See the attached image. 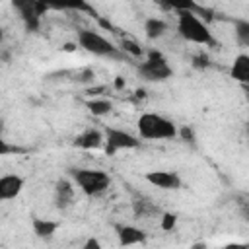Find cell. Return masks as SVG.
<instances>
[{
	"label": "cell",
	"mask_w": 249,
	"mask_h": 249,
	"mask_svg": "<svg viewBox=\"0 0 249 249\" xmlns=\"http://www.w3.org/2000/svg\"><path fill=\"white\" fill-rule=\"evenodd\" d=\"M177 33L187 41L200 47L216 45V39L208 27V23L198 18V14L191 8H179L177 10Z\"/></svg>",
	"instance_id": "cell-1"
},
{
	"label": "cell",
	"mask_w": 249,
	"mask_h": 249,
	"mask_svg": "<svg viewBox=\"0 0 249 249\" xmlns=\"http://www.w3.org/2000/svg\"><path fill=\"white\" fill-rule=\"evenodd\" d=\"M138 138L142 140H173L177 136V124L160 113H142L136 121Z\"/></svg>",
	"instance_id": "cell-2"
},
{
	"label": "cell",
	"mask_w": 249,
	"mask_h": 249,
	"mask_svg": "<svg viewBox=\"0 0 249 249\" xmlns=\"http://www.w3.org/2000/svg\"><path fill=\"white\" fill-rule=\"evenodd\" d=\"M72 183L86 195V196H99L111 187V177L103 169L93 167H72L70 169Z\"/></svg>",
	"instance_id": "cell-3"
},
{
	"label": "cell",
	"mask_w": 249,
	"mask_h": 249,
	"mask_svg": "<svg viewBox=\"0 0 249 249\" xmlns=\"http://www.w3.org/2000/svg\"><path fill=\"white\" fill-rule=\"evenodd\" d=\"M78 45L95 56H103V58H121L123 53L119 47H115L107 37H103L101 33L93 31V29H82L78 33Z\"/></svg>",
	"instance_id": "cell-4"
},
{
	"label": "cell",
	"mask_w": 249,
	"mask_h": 249,
	"mask_svg": "<svg viewBox=\"0 0 249 249\" xmlns=\"http://www.w3.org/2000/svg\"><path fill=\"white\" fill-rule=\"evenodd\" d=\"M138 74L146 82H165L173 76V68L169 66L167 58L160 51H150L146 58L140 62Z\"/></svg>",
	"instance_id": "cell-5"
},
{
	"label": "cell",
	"mask_w": 249,
	"mask_h": 249,
	"mask_svg": "<svg viewBox=\"0 0 249 249\" xmlns=\"http://www.w3.org/2000/svg\"><path fill=\"white\" fill-rule=\"evenodd\" d=\"M140 144L142 140L124 128H117V126L103 128V150L107 156H115L121 150H136L140 148Z\"/></svg>",
	"instance_id": "cell-6"
},
{
	"label": "cell",
	"mask_w": 249,
	"mask_h": 249,
	"mask_svg": "<svg viewBox=\"0 0 249 249\" xmlns=\"http://www.w3.org/2000/svg\"><path fill=\"white\" fill-rule=\"evenodd\" d=\"M144 179L160 189V191H177L183 187V181L181 177L175 173V171H167V169H152V171H146L144 173Z\"/></svg>",
	"instance_id": "cell-7"
},
{
	"label": "cell",
	"mask_w": 249,
	"mask_h": 249,
	"mask_svg": "<svg viewBox=\"0 0 249 249\" xmlns=\"http://www.w3.org/2000/svg\"><path fill=\"white\" fill-rule=\"evenodd\" d=\"M14 8L19 12V16H21L27 31H37L39 21H41V16L47 10V6L45 4H39V2H16Z\"/></svg>",
	"instance_id": "cell-8"
},
{
	"label": "cell",
	"mask_w": 249,
	"mask_h": 249,
	"mask_svg": "<svg viewBox=\"0 0 249 249\" xmlns=\"http://www.w3.org/2000/svg\"><path fill=\"white\" fill-rule=\"evenodd\" d=\"M115 231H117V239H119V245L121 247H134V245H142L148 235L142 228L138 226H132V224H117L115 226Z\"/></svg>",
	"instance_id": "cell-9"
},
{
	"label": "cell",
	"mask_w": 249,
	"mask_h": 249,
	"mask_svg": "<svg viewBox=\"0 0 249 249\" xmlns=\"http://www.w3.org/2000/svg\"><path fill=\"white\" fill-rule=\"evenodd\" d=\"M25 187V179L18 173H6V175H0V202H6V200H14L21 195Z\"/></svg>",
	"instance_id": "cell-10"
},
{
	"label": "cell",
	"mask_w": 249,
	"mask_h": 249,
	"mask_svg": "<svg viewBox=\"0 0 249 249\" xmlns=\"http://www.w3.org/2000/svg\"><path fill=\"white\" fill-rule=\"evenodd\" d=\"M76 198V185L70 179H58L54 183V206L58 210H68Z\"/></svg>",
	"instance_id": "cell-11"
},
{
	"label": "cell",
	"mask_w": 249,
	"mask_h": 249,
	"mask_svg": "<svg viewBox=\"0 0 249 249\" xmlns=\"http://www.w3.org/2000/svg\"><path fill=\"white\" fill-rule=\"evenodd\" d=\"M74 146L80 150H99L103 146V130L88 128L74 138Z\"/></svg>",
	"instance_id": "cell-12"
},
{
	"label": "cell",
	"mask_w": 249,
	"mask_h": 249,
	"mask_svg": "<svg viewBox=\"0 0 249 249\" xmlns=\"http://www.w3.org/2000/svg\"><path fill=\"white\" fill-rule=\"evenodd\" d=\"M31 228H33V233L39 237V239H53L54 233L58 231L60 228V222L56 220H49V218H33L31 220Z\"/></svg>",
	"instance_id": "cell-13"
},
{
	"label": "cell",
	"mask_w": 249,
	"mask_h": 249,
	"mask_svg": "<svg viewBox=\"0 0 249 249\" xmlns=\"http://www.w3.org/2000/svg\"><path fill=\"white\" fill-rule=\"evenodd\" d=\"M231 78L239 84H247L249 82V54L241 53L233 58V64H231Z\"/></svg>",
	"instance_id": "cell-14"
},
{
	"label": "cell",
	"mask_w": 249,
	"mask_h": 249,
	"mask_svg": "<svg viewBox=\"0 0 249 249\" xmlns=\"http://www.w3.org/2000/svg\"><path fill=\"white\" fill-rule=\"evenodd\" d=\"M167 29H169V25H167V21L161 19V18H148V19L144 21V33H146V37H148L150 41L161 39V37L167 33Z\"/></svg>",
	"instance_id": "cell-15"
},
{
	"label": "cell",
	"mask_w": 249,
	"mask_h": 249,
	"mask_svg": "<svg viewBox=\"0 0 249 249\" xmlns=\"http://www.w3.org/2000/svg\"><path fill=\"white\" fill-rule=\"evenodd\" d=\"M86 107L93 117H105L113 111V101H109L105 97H93V99L86 101Z\"/></svg>",
	"instance_id": "cell-16"
},
{
	"label": "cell",
	"mask_w": 249,
	"mask_h": 249,
	"mask_svg": "<svg viewBox=\"0 0 249 249\" xmlns=\"http://www.w3.org/2000/svg\"><path fill=\"white\" fill-rule=\"evenodd\" d=\"M235 37L239 45L247 47L249 45V21L247 19H237L235 21Z\"/></svg>",
	"instance_id": "cell-17"
},
{
	"label": "cell",
	"mask_w": 249,
	"mask_h": 249,
	"mask_svg": "<svg viewBox=\"0 0 249 249\" xmlns=\"http://www.w3.org/2000/svg\"><path fill=\"white\" fill-rule=\"evenodd\" d=\"M119 49H121V53H128V54H132V56H140V54H142V49H140L134 41H130V39H123Z\"/></svg>",
	"instance_id": "cell-18"
},
{
	"label": "cell",
	"mask_w": 249,
	"mask_h": 249,
	"mask_svg": "<svg viewBox=\"0 0 249 249\" xmlns=\"http://www.w3.org/2000/svg\"><path fill=\"white\" fill-rule=\"evenodd\" d=\"M175 224H177V216H175V214H171V212H163V214H161V218H160V226H161L163 231L173 230Z\"/></svg>",
	"instance_id": "cell-19"
},
{
	"label": "cell",
	"mask_w": 249,
	"mask_h": 249,
	"mask_svg": "<svg viewBox=\"0 0 249 249\" xmlns=\"http://www.w3.org/2000/svg\"><path fill=\"white\" fill-rule=\"evenodd\" d=\"M19 148H16L14 144H10L8 140H4V138H0V158H4V156H8V154H14V152H18Z\"/></svg>",
	"instance_id": "cell-20"
},
{
	"label": "cell",
	"mask_w": 249,
	"mask_h": 249,
	"mask_svg": "<svg viewBox=\"0 0 249 249\" xmlns=\"http://www.w3.org/2000/svg\"><path fill=\"white\" fill-rule=\"evenodd\" d=\"M177 136H181L185 142H195V134H193L191 126H183L181 130H177Z\"/></svg>",
	"instance_id": "cell-21"
},
{
	"label": "cell",
	"mask_w": 249,
	"mask_h": 249,
	"mask_svg": "<svg viewBox=\"0 0 249 249\" xmlns=\"http://www.w3.org/2000/svg\"><path fill=\"white\" fill-rule=\"evenodd\" d=\"M82 249H101V243H99L97 237H89V239H86V243H84Z\"/></svg>",
	"instance_id": "cell-22"
},
{
	"label": "cell",
	"mask_w": 249,
	"mask_h": 249,
	"mask_svg": "<svg viewBox=\"0 0 249 249\" xmlns=\"http://www.w3.org/2000/svg\"><path fill=\"white\" fill-rule=\"evenodd\" d=\"M195 60H196V62H195V66H198V68H200V66H208V58H206L204 54H198Z\"/></svg>",
	"instance_id": "cell-23"
},
{
	"label": "cell",
	"mask_w": 249,
	"mask_h": 249,
	"mask_svg": "<svg viewBox=\"0 0 249 249\" xmlns=\"http://www.w3.org/2000/svg\"><path fill=\"white\" fill-rule=\"evenodd\" d=\"M224 249H247L245 243H233V245H226Z\"/></svg>",
	"instance_id": "cell-24"
},
{
	"label": "cell",
	"mask_w": 249,
	"mask_h": 249,
	"mask_svg": "<svg viewBox=\"0 0 249 249\" xmlns=\"http://www.w3.org/2000/svg\"><path fill=\"white\" fill-rule=\"evenodd\" d=\"M193 249H204V243H195Z\"/></svg>",
	"instance_id": "cell-25"
},
{
	"label": "cell",
	"mask_w": 249,
	"mask_h": 249,
	"mask_svg": "<svg viewBox=\"0 0 249 249\" xmlns=\"http://www.w3.org/2000/svg\"><path fill=\"white\" fill-rule=\"evenodd\" d=\"M115 86H117V88H123V80H121V78H117V82H115Z\"/></svg>",
	"instance_id": "cell-26"
},
{
	"label": "cell",
	"mask_w": 249,
	"mask_h": 249,
	"mask_svg": "<svg viewBox=\"0 0 249 249\" xmlns=\"http://www.w3.org/2000/svg\"><path fill=\"white\" fill-rule=\"evenodd\" d=\"M2 39H4V29H2V25H0V43H2Z\"/></svg>",
	"instance_id": "cell-27"
},
{
	"label": "cell",
	"mask_w": 249,
	"mask_h": 249,
	"mask_svg": "<svg viewBox=\"0 0 249 249\" xmlns=\"http://www.w3.org/2000/svg\"><path fill=\"white\" fill-rule=\"evenodd\" d=\"M0 128H2V121H0Z\"/></svg>",
	"instance_id": "cell-28"
}]
</instances>
